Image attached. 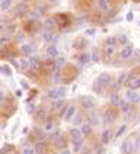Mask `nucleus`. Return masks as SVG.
<instances>
[{
  "instance_id": "44",
  "label": "nucleus",
  "mask_w": 140,
  "mask_h": 154,
  "mask_svg": "<svg viewBox=\"0 0 140 154\" xmlns=\"http://www.w3.org/2000/svg\"><path fill=\"white\" fill-rule=\"evenodd\" d=\"M130 60H131V63H134V64H140V50H134Z\"/></svg>"
},
{
  "instance_id": "52",
  "label": "nucleus",
  "mask_w": 140,
  "mask_h": 154,
  "mask_svg": "<svg viewBox=\"0 0 140 154\" xmlns=\"http://www.w3.org/2000/svg\"><path fill=\"white\" fill-rule=\"evenodd\" d=\"M126 19H127V22H131V20L134 19V13H133V12H129L127 16H126Z\"/></svg>"
},
{
  "instance_id": "40",
  "label": "nucleus",
  "mask_w": 140,
  "mask_h": 154,
  "mask_svg": "<svg viewBox=\"0 0 140 154\" xmlns=\"http://www.w3.org/2000/svg\"><path fill=\"white\" fill-rule=\"evenodd\" d=\"M37 108H38V105H37L35 102H28L26 103V112H28V115H35Z\"/></svg>"
},
{
  "instance_id": "32",
  "label": "nucleus",
  "mask_w": 140,
  "mask_h": 154,
  "mask_svg": "<svg viewBox=\"0 0 140 154\" xmlns=\"http://www.w3.org/2000/svg\"><path fill=\"white\" fill-rule=\"evenodd\" d=\"M83 150V140H80V141H75V143H72V151L75 154L80 153Z\"/></svg>"
},
{
  "instance_id": "10",
  "label": "nucleus",
  "mask_w": 140,
  "mask_h": 154,
  "mask_svg": "<svg viewBox=\"0 0 140 154\" xmlns=\"http://www.w3.org/2000/svg\"><path fill=\"white\" fill-rule=\"evenodd\" d=\"M13 13H15L16 16H25V15H28V13H29V8H28L26 2H21L19 5H16Z\"/></svg>"
},
{
  "instance_id": "47",
  "label": "nucleus",
  "mask_w": 140,
  "mask_h": 154,
  "mask_svg": "<svg viewBox=\"0 0 140 154\" xmlns=\"http://www.w3.org/2000/svg\"><path fill=\"white\" fill-rule=\"evenodd\" d=\"M22 154H35V148L34 147H24L22 148Z\"/></svg>"
},
{
  "instance_id": "49",
  "label": "nucleus",
  "mask_w": 140,
  "mask_h": 154,
  "mask_svg": "<svg viewBox=\"0 0 140 154\" xmlns=\"http://www.w3.org/2000/svg\"><path fill=\"white\" fill-rule=\"evenodd\" d=\"M67 106H69V105H64L60 111L57 112V116H59V118H63V116H64V113H66V111H67Z\"/></svg>"
},
{
  "instance_id": "48",
  "label": "nucleus",
  "mask_w": 140,
  "mask_h": 154,
  "mask_svg": "<svg viewBox=\"0 0 140 154\" xmlns=\"http://www.w3.org/2000/svg\"><path fill=\"white\" fill-rule=\"evenodd\" d=\"M85 35H86V36H95V35H96V29H95V28H88L86 31H85Z\"/></svg>"
},
{
  "instance_id": "2",
  "label": "nucleus",
  "mask_w": 140,
  "mask_h": 154,
  "mask_svg": "<svg viewBox=\"0 0 140 154\" xmlns=\"http://www.w3.org/2000/svg\"><path fill=\"white\" fill-rule=\"evenodd\" d=\"M126 86H127L129 89H133V90L140 89V70H134V71L129 73Z\"/></svg>"
},
{
  "instance_id": "13",
  "label": "nucleus",
  "mask_w": 140,
  "mask_h": 154,
  "mask_svg": "<svg viewBox=\"0 0 140 154\" xmlns=\"http://www.w3.org/2000/svg\"><path fill=\"white\" fill-rule=\"evenodd\" d=\"M51 141L57 150H64V148H67V138L63 137V135H59V137H56L54 140H51Z\"/></svg>"
},
{
  "instance_id": "50",
  "label": "nucleus",
  "mask_w": 140,
  "mask_h": 154,
  "mask_svg": "<svg viewBox=\"0 0 140 154\" xmlns=\"http://www.w3.org/2000/svg\"><path fill=\"white\" fill-rule=\"evenodd\" d=\"M19 85H21V87H22L24 90H29V83H28L26 80H21Z\"/></svg>"
},
{
  "instance_id": "62",
  "label": "nucleus",
  "mask_w": 140,
  "mask_h": 154,
  "mask_svg": "<svg viewBox=\"0 0 140 154\" xmlns=\"http://www.w3.org/2000/svg\"><path fill=\"white\" fill-rule=\"evenodd\" d=\"M139 121H140V115H139Z\"/></svg>"
},
{
  "instance_id": "14",
  "label": "nucleus",
  "mask_w": 140,
  "mask_h": 154,
  "mask_svg": "<svg viewBox=\"0 0 140 154\" xmlns=\"http://www.w3.org/2000/svg\"><path fill=\"white\" fill-rule=\"evenodd\" d=\"M96 8L102 13H108L111 10V3L110 0H96Z\"/></svg>"
},
{
  "instance_id": "3",
  "label": "nucleus",
  "mask_w": 140,
  "mask_h": 154,
  "mask_svg": "<svg viewBox=\"0 0 140 154\" xmlns=\"http://www.w3.org/2000/svg\"><path fill=\"white\" fill-rule=\"evenodd\" d=\"M117 118H118V112L115 109V106L111 105V108L105 109L104 115H102V122H104L105 125H111V124H114L117 121Z\"/></svg>"
},
{
  "instance_id": "45",
  "label": "nucleus",
  "mask_w": 140,
  "mask_h": 154,
  "mask_svg": "<svg viewBox=\"0 0 140 154\" xmlns=\"http://www.w3.org/2000/svg\"><path fill=\"white\" fill-rule=\"evenodd\" d=\"M126 129H127V124H122L121 127L115 131V138H120V137H121L122 134L126 132Z\"/></svg>"
},
{
  "instance_id": "5",
  "label": "nucleus",
  "mask_w": 140,
  "mask_h": 154,
  "mask_svg": "<svg viewBox=\"0 0 140 154\" xmlns=\"http://www.w3.org/2000/svg\"><path fill=\"white\" fill-rule=\"evenodd\" d=\"M56 22H57V26L60 28V29H67L70 25H72V17L69 15H66V13H59V15H56Z\"/></svg>"
},
{
  "instance_id": "39",
  "label": "nucleus",
  "mask_w": 140,
  "mask_h": 154,
  "mask_svg": "<svg viewBox=\"0 0 140 154\" xmlns=\"http://www.w3.org/2000/svg\"><path fill=\"white\" fill-rule=\"evenodd\" d=\"M25 34H26L25 31H18V32H15V42L24 44V41H25V36H26Z\"/></svg>"
},
{
  "instance_id": "16",
  "label": "nucleus",
  "mask_w": 140,
  "mask_h": 154,
  "mask_svg": "<svg viewBox=\"0 0 140 154\" xmlns=\"http://www.w3.org/2000/svg\"><path fill=\"white\" fill-rule=\"evenodd\" d=\"M45 54L48 58H57L59 57V48L56 44H48V47L45 48Z\"/></svg>"
},
{
  "instance_id": "56",
  "label": "nucleus",
  "mask_w": 140,
  "mask_h": 154,
  "mask_svg": "<svg viewBox=\"0 0 140 154\" xmlns=\"http://www.w3.org/2000/svg\"><path fill=\"white\" fill-rule=\"evenodd\" d=\"M18 96V97H21V96H22V90H16V93H15Z\"/></svg>"
},
{
  "instance_id": "23",
  "label": "nucleus",
  "mask_w": 140,
  "mask_h": 154,
  "mask_svg": "<svg viewBox=\"0 0 140 154\" xmlns=\"http://www.w3.org/2000/svg\"><path fill=\"white\" fill-rule=\"evenodd\" d=\"M110 103L113 105V106H120V103H121V96L118 94V92H111L110 93Z\"/></svg>"
},
{
  "instance_id": "26",
  "label": "nucleus",
  "mask_w": 140,
  "mask_h": 154,
  "mask_svg": "<svg viewBox=\"0 0 140 154\" xmlns=\"http://www.w3.org/2000/svg\"><path fill=\"white\" fill-rule=\"evenodd\" d=\"M92 129H94V127H92L89 122H83V124L80 125V131H82L83 137H89V135L92 134Z\"/></svg>"
},
{
  "instance_id": "34",
  "label": "nucleus",
  "mask_w": 140,
  "mask_h": 154,
  "mask_svg": "<svg viewBox=\"0 0 140 154\" xmlns=\"http://www.w3.org/2000/svg\"><path fill=\"white\" fill-rule=\"evenodd\" d=\"M127 77H129V73L127 71H121L120 74H118V77H117V83H118V86L121 87V86L126 85V82H127Z\"/></svg>"
},
{
  "instance_id": "20",
  "label": "nucleus",
  "mask_w": 140,
  "mask_h": 154,
  "mask_svg": "<svg viewBox=\"0 0 140 154\" xmlns=\"http://www.w3.org/2000/svg\"><path fill=\"white\" fill-rule=\"evenodd\" d=\"M76 112H78L76 106H75V105H69V106H67V111H66L64 116H63V119L66 121V122H69L70 119H73V116L76 115Z\"/></svg>"
},
{
  "instance_id": "38",
  "label": "nucleus",
  "mask_w": 140,
  "mask_h": 154,
  "mask_svg": "<svg viewBox=\"0 0 140 154\" xmlns=\"http://www.w3.org/2000/svg\"><path fill=\"white\" fill-rule=\"evenodd\" d=\"M115 48H117V47H107V45H104V57L105 58H111L114 54H115Z\"/></svg>"
},
{
  "instance_id": "43",
  "label": "nucleus",
  "mask_w": 140,
  "mask_h": 154,
  "mask_svg": "<svg viewBox=\"0 0 140 154\" xmlns=\"http://www.w3.org/2000/svg\"><path fill=\"white\" fill-rule=\"evenodd\" d=\"M54 63H56V67H57V69H63V67L67 64L66 58H63V57H57V58H54Z\"/></svg>"
},
{
  "instance_id": "51",
  "label": "nucleus",
  "mask_w": 140,
  "mask_h": 154,
  "mask_svg": "<svg viewBox=\"0 0 140 154\" xmlns=\"http://www.w3.org/2000/svg\"><path fill=\"white\" fill-rule=\"evenodd\" d=\"M6 96H8V94H6V92H5V90H3V89L0 87V103H2L3 100H5V99H6Z\"/></svg>"
},
{
  "instance_id": "27",
  "label": "nucleus",
  "mask_w": 140,
  "mask_h": 154,
  "mask_svg": "<svg viewBox=\"0 0 140 154\" xmlns=\"http://www.w3.org/2000/svg\"><path fill=\"white\" fill-rule=\"evenodd\" d=\"M51 82H52V85H57L59 86V83H63V74H61V69H57L54 73H52V76H51Z\"/></svg>"
},
{
  "instance_id": "11",
  "label": "nucleus",
  "mask_w": 140,
  "mask_h": 154,
  "mask_svg": "<svg viewBox=\"0 0 140 154\" xmlns=\"http://www.w3.org/2000/svg\"><path fill=\"white\" fill-rule=\"evenodd\" d=\"M126 99L130 103L136 105V103L140 102V94L137 93L136 90H133V89H127V90H126Z\"/></svg>"
},
{
  "instance_id": "60",
  "label": "nucleus",
  "mask_w": 140,
  "mask_h": 154,
  "mask_svg": "<svg viewBox=\"0 0 140 154\" xmlns=\"http://www.w3.org/2000/svg\"><path fill=\"white\" fill-rule=\"evenodd\" d=\"M22 2H29V0H22Z\"/></svg>"
},
{
  "instance_id": "29",
  "label": "nucleus",
  "mask_w": 140,
  "mask_h": 154,
  "mask_svg": "<svg viewBox=\"0 0 140 154\" xmlns=\"http://www.w3.org/2000/svg\"><path fill=\"white\" fill-rule=\"evenodd\" d=\"M120 109H121L122 113H127V112H130L134 109V105L130 103L129 100H122L121 99V103H120Z\"/></svg>"
},
{
  "instance_id": "15",
  "label": "nucleus",
  "mask_w": 140,
  "mask_h": 154,
  "mask_svg": "<svg viewBox=\"0 0 140 154\" xmlns=\"http://www.w3.org/2000/svg\"><path fill=\"white\" fill-rule=\"evenodd\" d=\"M69 137H70V141L75 143V141L83 140V134H82L80 128H72V129H69Z\"/></svg>"
},
{
  "instance_id": "64",
  "label": "nucleus",
  "mask_w": 140,
  "mask_h": 154,
  "mask_svg": "<svg viewBox=\"0 0 140 154\" xmlns=\"http://www.w3.org/2000/svg\"><path fill=\"white\" fill-rule=\"evenodd\" d=\"M0 2H3V0H0Z\"/></svg>"
},
{
  "instance_id": "63",
  "label": "nucleus",
  "mask_w": 140,
  "mask_h": 154,
  "mask_svg": "<svg viewBox=\"0 0 140 154\" xmlns=\"http://www.w3.org/2000/svg\"><path fill=\"white\" fill-rule=\"evenodd\" d=\"M139 25H140V20H139Z\"/></svg>"
},
{
  "instance_id": "57",
  "label": "nucleus",
  "mask_w": 140,
  "mask_h": 154,
  "mask_svg": "<svg viewBox=\"0 0 140 154\" xmlns=\"http://www.w3.org/2000/svg\"><path fill=\"white\" fill-rule=\"evenodd\" d=\"M5 31V25L3 23H0V32H3Z\"/></svg>"
},
{
  "instance_id": "21",
  "label": "nucleus",
  "mask_w": 140,
  "mask_h": 154,
  "mask_svg": "<svg viewBox=\"0 0 140 154\" xmlns=\"http://www.w3.org/2000/svg\"><path fill=\"white\" fill-rule=\"evenodd\" d=\"M88 44H89V42H88L86 38L79 36V38H76V39H75V42H73V48H75V50H83Z\"/></svg>"
},
{
  "instance_id": "19",
  "label": "nucleus",
  "mask_w": 140,
  "mask_h": 154,
  "mask_svg": "<svg viewBox=\"0 0 140 154\" xmlns=\"http://www.w3.org/2000/svg\"><path fill=\"white\" fill-rule=\"evenodd\" d=\"M76 60H78V63L83 67V66H86V64H89L91 61H92V58H91V55L89 54H86V52H80L79 55H76Z\"/></svg>"
},
{
  "instance_id": "30",
  "label": "nucleus",
  "mask_w": 140,
  "mask_h": 154,
  "mask_svg": "<svg viewBox=\"0 0 140 154\" xmlns=\"http://www.w3.org/2000/svg\"><path fill=\"white\" fill-rule=\"evenodd\" d=\"M104 45H107V47H117L118 45V36H114V35L107 36L104 41Z\"/></svg>"
},
{
  "instance_id": "1",
  "label": "nucleus",
  "mask_w": 140,
  "mask_h": 154,
  "mask_svg": "<svg viewBox=\"0 0 140 154\" xmlns=\"http://www.w3.org/2000/svg\"><path fill=\"white\" fill-rule=\"evenodd\" d=\"M66 94H67V90H66V87H63V86H57V87H52V89H48V90H47V97L51 99V100L64 99Z\"/></svg>"
},
{
  "instance_id": "28",
  "label": "nucleus",
  "mask_w": 140,
  "mask_h": 154,
  "mask_svg": "<svg viewBox=\"0 0 140 154\" xmlns=\"http://www.w3.org/2000/svg\"><path fill=\"white\" fill-rule=\"evenodd\" d=\"M56 127H57V125H56V122H54V121H52V119H47L45 122H44L43 129L47 132V134H50V132H52V131L56 129Z\"/></svg>"
},
{
  "instance_id": "17",
  "label": "nucleus",
  "mask_w": 140,
  "mask_h": 154,
  "mask_svg": "<svg viewBox=\"0 0 140 154\" xmlns=\"http://www.w3.org/2000/svg\"><path fill=\"white\" fill-rule=\"evenodd\" d=\"M111 140H113V131L110 128L104 129L102 134H101V144H102V146H107V144L111 143Z\"/></svg>"
},
{
  "instance_id": "8",
  "label": "nucleus",
  "mask_w": 140,
  "mask_h": 154,
  "mask_svg": "<svg viewBox=\"0 0 140 154\" xmlns=\"http://www.w3.org/2000/svg\"><path fill=\"white\" fill-rule=\"evenodd\" d=\"M96 82H98L101 86H104L105 89H108L110 85L113 83L114 80H113V76H111L110 73H101L99 76L96 77Z\"/></svg>"
},
{
  "instance_id": "18",
  "label": "nucleus",
  "mask_w": 140,
  "mask_h": 154,
  "mask_svg": "<svg viewBox=\"0 0 140 154\" xmlns=\"http://www.w3.org/2000/svg\"><path fill=\"white\" fill-rule=\"evenodd\" d=\"M44 29H47V31H52L54 28H57V22H56V17L54 16H48L45 20H44Z\"/></svg>"
},
{
  "instance_id": "53",
  "label": "nucleus",
  "mask_w": 140,
  "mask_h": 154,
  "mask_svg": "<svg viewBox=\"0 0 140 154\" xmlns=\"http://www.w3.org/2000/svg\"><path fill=\"white\" fill-rule=\"evenodd\" d=\"M18 128H19V121H16V124H15V127L12 128V132H10V134H12V135H15V132L18 131Z\"/></svg>"
},
{
  "instance_id": "36",
  "label": "nucleus",
  "mask_w": 140,
  "mask_h": 154,
  "mask_svg": "<svg viewBox=\"0 0 140 154\" xmlns=\"http://www.w3.org/2000/svg\"><path fill=\"white\" fill-rule=\"evenodd\" d=\"M0 74H3V76H6V77H12L13 76V71H12V69H10L9 66L2 64V66H0Z\"/></svg>"
},
{
  "instance_id": "61",
  "label": "nucleus",
  "mask_w": 140,
  "mask_h": 154,
  "mask_svg": "<svg viewBox=\"0 0 140 154\" xmlns=\"http://www.w3.org/2000/svg\"><path fill=\"white\" fill-rule=\"evenodd\" d=\"M134 2H140V0H134Z\"/></svg>"
},
{
  "instance_id": "46",
  "label": "nucleus",
  "mask_w": 140,
  "mask_h": 154,
  "mask_svg": "<svg viewBox=\"0 0 140 154\" xmlns=\"http://www.w3.org/2000/svg\"><path fill=\"white\" fill-rule=\"evenodd\" d=\"M126 44H129V36L126 34L120 35V36H118V45H122V47H124Z\"/></svg>"
},
{
  "instance_id": "24",
  "label": "nucleus",
  "mask_w": 140,
  "mask_h": 154,
  "mask_svg": "<svg viewBox=\"0 0 140 154\" xmlns=\"http://www.w3.org/2000/svg\"><path fill=\"white\" fill-rule=\"evenodd\" d=\"M35 118H38V119H43L44 122L47 121V108L45 106H38L37 108V112H35Z\"/></svg>"
},
{
  "instance_id": "33",
  "label": "nucleus",
  "mask_w": 140,
  "mask_h": 154,
  "mask_svg": "<svg viewBox=\"0 0 140 154\" xmlns=\"http://www.w3.org/2000/svg\"><path fill=\"white\" fill-rule=\"evenodd\" d=\"M13 6V0H3L0 2V12H8Z\"/></svg>"
},
{
  "instance_id": "59",
  "label": "nucleus",
  "mask_w": 140,
  "mask_h": 154,
  "mask_svg": "<svg viewBox=\"0 0 140 154\" xmlns=\"http://www.w3.org/2000/svg\"><path fill=\"white\" fill-rule=\"evenodd\" d=\"M137 141L140 143V132H139V135H137Z\"/></svg>"
},
{
  "instance_id": "42",
  "label": "nucleus",
  "mask_w": 140,
  "mask_h": 154,
  "mask_svg": "<svg viewBox=\"0 0 140 154\" xmlns=\"http://www.w3.org/2000/svg\"><path fill=\"white\" fill-rule=\"evenodd\" d=\"M64 105H67L64 99H59V100H54V103H52V109H54V111H57V112H59V111L61 109V108L64 106Z\"/></svg>"
},
{
  "instance_id": "54",
  "label": "nucleus",
  "mask_w": 140,
  "mask_h": 154,
  "mask_svg": "<svg viewBox=\"0 0 140 154\" xmlns=\"http://www.w3.org/2000/svg\"><path fill=\"white\" fill-rule=\"evenodd\" d=\"M60 154H73V151L72 150H67V148H64V150H61Z\"/></svg>"
},
{
  "instance_id": "22",
  "label": "nucleus",
  "mask_w": 140,
  "mask_h": 154,
  "mask_svg": "<svg viewBox=\"0 0 140 154\" xmlns=\"http://www.w3.org/2000/svg\"><path fill=\"white\" fill-rule=\"evenodd\" d=\"M85 119H86V115L85 113H82V112H76V115L73 116V119H72V122H73V125H76V127H80L83 122H85Z\"/></svg>"
},
{
  "instance_id": "7",
  "label": "nucleus",
  "mask_w": 140,
  "mask_h": 154,
  "mask_svg": "<svg viewBox=\"0 0 140 154\" xmlns=\"http://www.w3.org/2000/svg\"><path fill=\"white\" fill-rule=\"evenodd\" d=\"M29 64H31V70L32 73H40L41 69H43V61L38 55H31L29 57Z\"/></svg>"
},
{
  "instance_id": "55",
  "label": "nucleus",
  "mask_w": 140,
  "mask_h": 154,
  "mask_svg": "<svg viewBox=\"0 0 140 154\" xmlns=\"http://www.w3.org/2000/svg\"><path fill=\"white\" fill-rule=\"evenodd\" d=\"M28 132H29V128H28V127H25V128L22 129V134H25V135H26Z\"/></svg>"
},
{
  "instance_id": "41",
  "label": "nucleus",
  "mask_w": 140,
  "mask_h": 154,
  "mask_svg": "<svg viewBox=\"0 0 140 154\" xmlns=\"http://www.w3.org/2000/svg\"><path fill=\"white\" fill-rule=\"evenodd\" d=\"M92 90H94L96 94H99V96H101V94H104L105 87H104V86H101V85H99V83H98V82L95 80V82H94V85H92Z\"/></svg>"
},
{
  "instance_id": "58",
  "label": "nucleus",
  "mask_w": 140,
  "mask_h": 154,
  "mask_svg": "<svg viewBox=\"0 0 140 154\" xmlns=\"http://www.w3.org/2000/svg\"><path fill=\"white\" fill-rule=\"evenodd\" d=\"M47 2H50V3H56L57 0H47Z\"/></svg>"
},
{
  "instance_id": "12",
  "label": "nucleus",
  "mask_w": 140,
  "mask_h": 154,
  "mask_svg": "<svg viewBox=\"0 0 140 154\" xmlns=\"http://www.w3.org/2000/svg\"><path fill=\"white\" fill-rule=\"evenodd\" d=\"M34 45L32 44H21V47H19V52L24 55V57H31V55H34Z\"/></svg>"
},
{
  "instance_id": "35",
  "label": "nucleus",
  "mask_w": 140,
  "mask_h": 154,
  "mask_svg": "<svg viewBox=\"0 0 140 154\" xmlns=\"http://www.w3.org/2000/svg\"><path fill=\"white\" fill-rule=\"evenodd\" d=\"M91 58H92L94 63H99V61H101V52H99V48H98V47H94V48H92Z\"/></svg>"
},
{
  "instance_id": "37",
  "label": "nucleus",
  "mask_w": 140,
  "mask_h": 154,
  "mask_svg": "<svg viewBox=\"0 0 140 154\" xmlns=\"http://www.w3.org/2000/svg\"><path fill=\"white\" fill-rule=\"evenodd\" d=\"M86 119H88V122L92 125V127H96L98 124H99V118H98V115L96 113H89L86 116Z\"/></svg>"
},
{
  "instance_id": "25",
  "label": "nucleus",
  "mask_w": 140,
  "mask_h": 154,
  "mask_svg": "<svg viewBox=\"0 0 140 154\" xmlns=\"http://www.w3.org/2000/svg\"><path fill=\"white\" fill-rule=\"evenodd\" d=\"M31 70V64H29V58H19V71H29Z\"/></svg>"
},
{
  "instance_id": "31",
  "label": "nucleus",
  "mask_w": 140,
  "mask_h": 154,
  "mask_svg": "<svg viewBox=\"0 0 140 154\" xmlns=\"http://www.w3.org/2000/svg\"><path fill=\"white\" fill-rule=\"evenodd\" d=\"M13 150H15V146L10 144V143H6V144H3L2 148H0V154H12Z\"/></svg>"
},
{
  "instance_id": "6",
  "label": "nucleus",
  "mask_w": 140,
  "mask_h": 154,
  "mask_svg": "<svg viewBox=\"0 0 140 154\" xmlns=\"http://www.w3.org/2000/svg\"><path fill=\"white\" fill-rule=\"evenodd\" d=\"M133 52H134V45L131 42L126 44L121 48V51H120V58L122 61H129L131 58V55H133Z\"/></svg>"
},
{
  "instance_id": "9",
  "label": "nucleus",
  "mask_w": 140,
  "mask_h": 154,
  "mask_svg": "<svg viewBox=\"0 0 140 154\" xmlns=\"http://www.w3.org/2000/svg\"><path fill=\"white\" fill-rule=\"evenodd\" d=\"M59 38H60V36L57 34H54L52 31H47V29H45L43 32V41L47 44H56L59 41Z\"/></svg>"
},
{
  "instance_id": "4",
  "label": "nucleus",
  "mask_w": 140,
  "mask_h": 154,
  "mask_svg": "<svg viewBox=\"0 0 140 154\" xmlns=\"http://www.w3.org/2000/svg\"><path fill=\"white\" fill-rule=\"evenodd\" d=\"M79 105L82 106V109H94L96 106V100L89 94H83L79 97Z\"/></svg>"
}]
</instances>
